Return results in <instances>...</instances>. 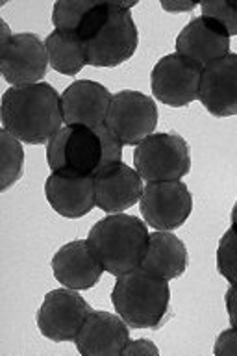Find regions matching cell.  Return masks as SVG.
I'll use <instances>...</instances> for the list:
<instances>
[{"label": "cell", "mask_w": 237, "mask_h": 356, "mask_svg": "<svg viewBox=\"0 0 237 356\" xmlns=\"http://www.w3.org/2000/svg\"><path fill=\"white\" fill-rule=\"evenodd\" d=\"M113 95L93 80H76L61 93V111L67 127L106 124Z\"/></svg>", "instance_id": "obj_15"}, {"label": "cell", "mask_w": 237, "mask_h": 356, "mask_svg": "<svg viewBox=\"0 0 237 356\" xmlns=\"http://www.w3.org/2000/svg\"><path fill=\"white\" fill-rule=\"evenodd\" d=\"M202 69L180 54L163 56L152 69L150 86L160 102L171 108H183L199 99Z\"/></svg>", "instance_id": "obj_11"}, {"label": "cell", "mask_w": 237, "mask_h": 356, "mask_svg": "<svg viewBox=\"0 0 237 356\" xmlns=\"http://www.w3.org/2000/svg\"><path fill=\"white\" fill-rule=\"evenodd\" d=\"M91 306L76 289H52L38 312L39 332L52 341H74Z\"/></svg>", "instance_id": "obj_10"}, {"label": "cell", "mask_w": 237, "mask_h": 356, "mask_svg": "<svg viewBox=\"0 0 237 356\" xmlns=\"http://www.w3.org/2000/svg\"><path fill=\"white\" fill-rule=\"evenodd\" d=\"M150 234L141 219L126 213H113L95 222L89 230L88 243L91 250L113 277L139 269L147 249Z\"/></svg>", "instance_id": "obj_4"}, {"label": "cell", "mask_w": 237, "mask_h": 356, "mask_svg": "<svg viewBox=\"0 0 237 356\" xmlns=\"http://www.w3.org/2000/svg\"><path fill=\"white\" fill-rule=\"evenodd\" d=\"M232 222H237V200H236V206H234V210H232Z\"/></svg>", "instance_id": "obj_29"}, {"label": "cell", "mask_w": 237, "mask_h": 356, "mask_svg": "<svg viewBox=\"0 0 237 356\" xmlns=\"http://www.w3.org/2000/svg\"><path fill=\"white\" fill-rule=\"evenodd\" d=\"M200 8H202V17L213 19L227 28L230 35H237V2L211 0V2L200 4Z\"/></svg>", "instance_id": "obj_24"}, {"label": "cell", "mask_w": 237, "mask_h": 356, "mask_svg": "<svg viewBox=\"0 0 237 356\" xmlns=\"http://www.w3.org/2000/svg\"><path fill=\"white\" fill-rule=\"evenodd\" d=\"M122 355L126 356H158L160 355V349L156 347L150 339H130L126 345V349Z\"/></svg>", "instance_id": "obj_26"}, {"label": "cell", "mask_w": 237, "mask_h": 356, "mask_svg": "<svg viewBox=\"0 0 237 356\" xmlns=\"http://www.w3.org/2000/svg\"><path fill=\"white\" fill-rule=\"evenodd\" d=\"M2 128L19 141L49 143L63 124L61 97L50 83L10 88L2 95Z\"/></svg>", "instance_id": "obj_2"}, {"label": "cell", "mask_w": 237, "mask_h": 356, "mask_svg": "<svg viewBox=\"0 0 237 356\" xmlns=\"http://www.w3.org/2000/svg\"><path fill=\"white\" fill-rule=\"evenodd\" d=\"M199 100L215 117L237 115V54L230 52L202 71Z\"/></svg>", "instance_id": "obj_16"}, {"label": "cell", "mask_w": 237, "mask_h": 356, "mask_svg": "<svg viewBox=\"0 0 237 356\" xmlns=\"http://www.w3.org/2000/svg\"><path fill=\"white\" fill-rule=\"evenodd\" d=\"M122 161V143L106 124L61 128L47 145V163L52 171L97 175Z\"/></svg>", "instance_id": "obj_3"}, {"label": "cell", "mask_w": 237, "mask_h": 356, "mask_svg": "<svg viewBox=\"0 0 237 356\" xmlns=\"http://www.w3.org/2000/svg\"><path fill=\"white\" fill-rule=\"evenodd\" d=\"M44 44H47L50 65L60 74L72 76L88 65L83 43L78 33L67 32V30H54L49 38L44 39Z\"/></svg>", "instance_id": "obj_20"}, {"label": "cell", "mask_w": 237, "mask_h": 356, "mask_svg": "<svg viewBox=\"0 0 237 356\" xmlns=\"http://www.w3.org/2000/svg\"><path fill=\"white\" fill-rule=\"evenodd\" d=\"M188 267V249L180 238L165 230L150 234L149 249L141 261V269L163 280L182 277Z\"/></svg>", "instance_id": "obj_19"}, {"label": "cell", "mask_w": 237, "mask_h": 356, "mask_svg": "<svg viewBox=\"0 0 237 356\" xmlns=\"http://www.w3.org/2000/svg\"><path fill=\"white\" fill-rule=\"evenodd\" d=\"M24 169V150L21 141L2 128L0 132V189H6L21 178Z\"/></svg>", "instance_id": "obj_21"}, {"label": "cell", "mask_w": 237, "mask_h": 356, "mask_svg": "<svg viewBox=\"0 0 237 356\" xmlns=\"http://www.w3.org/2000/svg\"><path fill=\"white\" fill-rule=\"evenodd\" d=\"M133 167L147 182L180 180L191 171L188 141L172 132L150 134L133 150Z\"/></svg>", "instance_id": "obj_6"}, {"label": "cell", "mask_w": 237, "mask_h": 356, "mask_svg": "<svg viewBox=\"0 0 237 356\" xmlns=\"http://www.w3.org/2000/svg\"><path fill=\"white\" fill-rule=\"evenodd\" d=\"M106 127L122 145L138 147L158 127V106L149 95L124 89L113 95Z\"/></svg>", "instance_id": "obj_7"}, {"label": "cell", "mask_w": 237, "mask_h": 356, "mask_svg": "<svg viewBox=\"0 0 237 356\" xmlns=\"http://www.w3.org/2000/svg\"><path fill=\"white\" fill-rule=\"evenodd\" d=\"M139 210L150 227L169 232L188 221L193 211V197L182 180L147 182Z\"/></svg>", "instance_id": "obj_8"}, {"label": "cell", "mask_w": 237, "mask_h": 356, "mask_svg": "<svg viewBox=\"0 0 237 356\" xmlns=\"http://www.w3.org/2000/svg\"><path fill=\"white\" fill-rule=\"evenodd\" d=\"M111 302L132 328H160L171 302L169 280L154 277L141 267L117 277Z\"/></svg>", "instance_id": "obj_5"}, {"label": "cell", "mask_w": 237, "mask_h": 356, "mask_svg": "<svg viewBox=\"0 0 237 356\" xmlns=\"http://www.w3.org/2000/svg\"><path fill=\"white\" fill-rule=\"evenodd\" d=\"M74 341L83 356H119L130 341V328L119 314L91 310Z\"/></svg>", "instance_id": "obj_14"}, {"label": "cell", "mask_w": 237, "mask_h": 356, "mask_svg": "<svg viewBox=\"0 0 237 356\" xmlns=\"http://www.w3.org/2000/svg\"><path fill=\"white\" fill-rule=\"evenodd\" d=\"M227 312L230 317V325L237 328V284H232L227 291Z\"/></svg>", "instance_id": "obj_27"}, {"label": "cell", "mask_w": 237, "mask_h": 356, "mask_svg": "<svg viewBox=\"0 0 237 356\" xmlns=\"http://www.w3.org/2000/svg\"><path fill=\"white\" fill-rule=\"evenodd\" d=\"M213 353L217 356H237V328H228L219 334Z\"/></svg>", "instance_id": "obj_25"}, {"label": "cell", "mask_w": 237, "mask_h": 356, "mask_svg": "<svg viewBox=\"0 0 237 356\" xmlns=\"http://www.w3.org/2000/svg\"><path fill=\"white\" fill-rule=\"evenodd\" d=\"M47 44L35 33H13L0 43V72L11 88L39 83L49 69Z\"/></svg>", "instance_id": "obj_9"}, {"label": "cell", "mask_w": 237, "mask_h": 356, "mask_svg": "<svg viewBox=\"0 0 237 356\" xmlns=\"http://www.w3.org/2000/svg\"><path fill=\"white\" fill-rule=\"evenodd\" d=\"M136 2H95L78 28L88 65L117 67L138 50V26L132 8Z\"/></svg>", "instance_id": "obj_1"}, {"label": "cell", "mask_w": 237, "mask_h": 356, "mask_svg": "<svg viewBox=\"0 0 237 356\" xmlns=\"http://www.w3.org/2000/svg\"><path fill=\"white\" fill-rule=\"evenodd\" d=\"M52 273L58 282L71 289H89L97 286L104 273L88 239H76L63 245L52 258Z\"/></svg>", "instance_id": "obj_18"}, {"label": "cell", "mask_w": 237, "mask_h": 356, "mask_svg": "<svg viewBox=\"0 0 237 356\" xmlns=\"http://www.w3.org/2000/svg\"><path fill=\"white\" fill-rule=\"evenodd\" d=\"M93 4L95 2H82V0L56 2L54 10H52V22H54L56 30H67V32L76 33Z\"/></svg>", "instance_id": "obj_22"}, {"label": "cell", "mask_w": 237, "mask_h": 356, "mask_svg": "<svg viewBox=\"0 0 237 356\" xmlns=\"http://www.w3.org/2000/svg\"><path fill=\"white\" fill-rule=\"evenodd\" d=\"M143 178L126 163H113L95 175L97 206L108 213H122L141 200Z\"/></svg>", "instance_id": "obj_17"}, {"label": "cell", "mask_w": 237, "mask_h": 356, "mask_svg": "<svg viewBox=\"0 0 237 356\" xmlns=\"http://www.w3.org/2000/svg\"><path fill=\"white\" fill-rule=\"evenodd\" d=\"M44 197L52 210L67 219L88 216L97 206L95 177L72 171H52L44 182Z\"/></svg>", "instance_id": "obj_13"}, {"label": "cell", "mask_w": 237, "mask_h": 356, "mask_svg": "<svg viewBox=\"0 0 237 356\" xmlns=\"http://www.w3.org/2000/svg\"><path fill=\"white\" fill-rule=\"evenodd\" d=\"M217 269L230 284H237V222L228 228L217 249Z\"/></svg>", "instance_id": "obj_23"}, {"label": "cell", "mask_w": 237, "mask_h": 356, "mask_svg": "<svg viewBox=\"0 0 237 356\" xmlns=\"http://www.w3.org/2000/svg\"><path fill=\"white\" fill-rule=\"evenodd\" d=\"M197 2H161V8L167 11H193Z\"/></svg>", "instance_id": "obj_28"}, {"label": "cell", "mask_w": 237, "mask_h": 356, "mask_svg": "<svg viewBox=\"0 0 237 356\" xmlns=\"http://www.w3.org/2000/svg\"><path fill=\"white\" fill-rule=\"evenodd\" d=\"M177 54L204 71L213 61L230 54V33L213 19L197 17L178 33Z\"/></svg>", "instance_id": "obj_12"}]
</instances>
